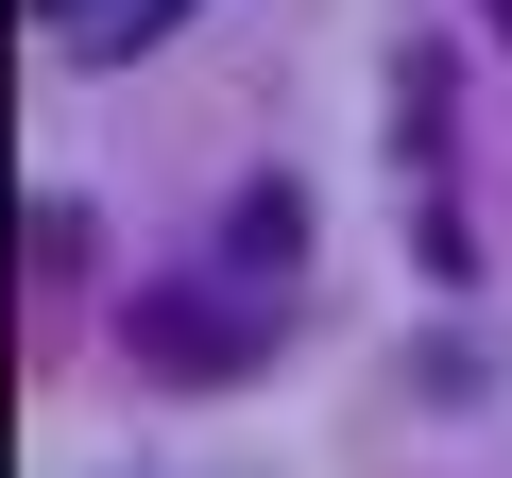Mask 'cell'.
<instances>
[{
	"label": "cell",
	"instance_id": "4",
	"mask_svg": "<svg viewBox=\"0 0 512 478\" xmlns=\"http://www.w3.org/2000/svg\"><path fill=\"white\" fill-rule=\"evenodd\" d=\"M478 18H495V35H512V0H478Z\"/></svg>",
	"mask_w": 512,
	"mask_h": 478
},
{
	"label": "cell",
	"instance_id": "1",
	"mask_svg": "<svg viewBox=\"0 0 512 478\" xmlns=\"http://www.w3.org/2000/svg\"><path fill=\"white\" fill-rule=\"evenodd\" d=\"M120 359L222 393V376H256V291H188V274H154V291H120Z\"/></svg>",
	"mask_w": 512,
	"mask_h": 478
},
{
	"label": "cell",
	"instance_id": "2",
	"mask_svg": "<svg viewBox=\"0 0 512 478\" xmlns=\"http://www.w3.org/2000/svg\"><path fill=\"white\" fill-rule=\"evenodd\" d=\"M291 274H308V188H291V171H256V188L222 205V291H256V308H274Z\"/></svg>",
	"mask_w": 512,
	"mask_h": 478
},
{
	"label": "cell",
	"instance_id": "3",
	"mask_svg": "<svg viewBox=\"0 0 512 478\" xmlns=\"http://www.w3.org/2000/svg\"><path fill=\"white\" fill-rule=\"evenodd\" d=\"M35 18H52V52H86V69H120V52H154V35L188 18V0H35Z\"/></svg>",
	"mask_w": 512,
	"mask_h": 478
}]
</instances>
